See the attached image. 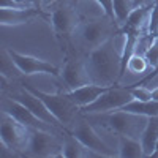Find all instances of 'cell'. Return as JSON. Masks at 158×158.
Instances as JSON below:
<instances>
[{
    "label": "cell",
    "mask_w": 158,
    "mask_h": 158,
    "mask_svg": "<svg viewBox=\"0 0 158 158\" xmlns=\"http://www.w3.org/2000/svg\"><path fill=\"white\" fill-rule=\"evenodd\" d=\"M115 36L106 40L98 48L92 49L87 56L85 65L90 81L100 85H117L120 81L122 68V48H115Z\"/></svg>",
    "instance_id": "obj_1"
},
{
    "label": "cell",
    "mask_w": 158,
    "mask_h": 158,
    "mask_svg": "<svg viewBox=\"0 0 158 158\" xmlns=\"http://www.w3.org/2000/svg\"><path fill=\"white\" fill-rule=\"evenodd\" d=\"M100 115L97 120L101 127L112 131L115 135H125L131 138L141 139V135L147 123V117L141 114H133L123 109H115L104 114H94Z\"/></svg>",
    "instance_id": "obj_2"
},
{
    "label": "cell",
    "mask_w": 158,
    "mask_h": 158,
    "mask_svg": "<svg viewBox=\"0 0 158 158\" xmlns=\"http://www.w3.org/2000/svg\"><path fill=\"white\" fill-rule=\"evenodd\" d=\"M120 25L115 22V19L104 18V19H90V21H81L77 25L74 35L79 36L84 46H87L90 51L103 44L106 40L118 35Z\"/></svg>",
    "instance_id": "obj_3"
},
{
    "label": "cell",
    "mask_w": 158,
    "mask_h": 158,
    "mask_svg": "<svg viewBox=\"0 0 158 158\" xmlns=\"http://www.w3.org/2000/svg\"><path fill=\"white\" fill-rule=\"evenodd\" d=\"M30 141V128L18 122L13 115L2 111V125H0V144L8 147L15 155H21L27 150Z\"/></svg>",
    "instance_id": "obj_4"
},
{
    "label": "cell",
    "mask_w": 158,
    "mask_h": 158,
    "mask_svg": "<svg viewBox=\"0 0 158 158\" xmlns=\"http://www.w3.org/2000/svg\"><path fill=\"white\" fill-rule=\"evenodd\" d=\"M21 85H24L27 90H30L33 95H36L38 98H41L43 103L48 106V109L56 115V118L60 123H70L71 118L74 115L76 111H79V108L68 98L67 92H59V94H48V92L38 90L36 87L22 82Z\"/></svg>",
    "instance_id": "obj_5"
},
{
    "label": "cell",
    "mask_w": 158,
    "mask_h": 158,
    "mask_svg": "<svg viewBox=\"0 0 158 158\" xmlns=\"http://www.w3.org/2000/svg\"><path fill=\"white\" fill-rule=\"evenodd\" d=\"M133 95L128 87H117L112 85L109 90H106L103 95H100L94 103L87 104V106L81 108V111L84 115H94V114H104V112H111L115 109L123 108L125 104H128L130 101H133Z\"/></svg>",
    "instance_id": "obj_6"
},
{
    "label": "cell",
    "mask_w": 158,
    "mask_h": 158,
    "mask_svg": "<svg viewBox=\"0 0 158 158\" xmlns=\"http://www.w3.org/2000/svg\"><path fill=\"white\" fill-rule=\"evenodd\" d=\"M5 54L10 57V62L18 68V71L21 74H25V76H32V74L60 76V68L48 60L38 59V57L29 56V54H21V52L13 51L10 48H5Z\"/></svg>",
    "instance_id": "obj_7"
},
{
    "label": "cell",
    "mask_w": 158,
    "mask_h": 158,
    "mask_svg": "<svg viewBox=\"0 0 158 158\" xmlns=\"http://www.w3.org/2000/svg\"><path fill=\"white\" fill-rule=\"evenodd\" d=\"M25 152L30 156H41V158L60 156L62 144L52 133H48L46 130L33 128L30 130V141H29V146Z\"/></svg>",
    "instance_id": "obj_8"
},
{
    "label": "cell",
    "mask_w": 158,
    "mask_h": 158,
    "mask_svg": "<svg viewBox=\"0 0 158 158\" xmlns=\"http://www.w3.org/2000/svg\"><path fill=\"white\" fill-rule=\"evenodd\" d=\"M49 24L56 36L60 38L74 33L77 25L81 24V19H79V15L73 5H60L56 10H52Z\"/></svg>",
    "instance_id": "obj_9"
},
{
    "label": "cell",
    "mask_w": 158,
    "mask_h": 158,
    "mask_svg": "<svg viewBox=\"0 0 158 158\" xmlns=\"http://www.w3.org/2000/svg\"><path fill=\"white\" fill-rule=\"evenodd\" d=\"M71 133L97 156H115L117 155L108 144L98 136V133L94 130V127L85 120L77 122V125L73 128Z\"/></svg>",
    "instance_id": "obj_10"
},
{
    "label": "cell",
    "mask_w": 158,
    "mask_h": 158,
    "mask_svg": "<svg viewBox=\"0 0 158 158\" xmlns=\"http://www.w3.org/2000/svg\"><path fill=\"white\" fill-rule=\"evenodd\" d=\"M35 18L51 19V15H46L43 10L36 6H21V8H0V24L2 27H15V25L29 24Z\"/></svg>",
    "instance_id": "obj_11"
},
{
    "label": "cell",
    "mask_w": 158,
    "mask_h": 158,
    "mask_svg": "<svg viewBox=\"0 0 158 158\" xmlns=\"http://www.w3.org/2000/svg\"><path fill=\"white\" fill-rule=\"evenodd\" d=\"M60 77L65 82V85L68 87V90L92 82L89 70H87V65H85V60L70 59V57L65 59V63H63V67L60 70Z\"/></svg>",
    "instance_id": "obj_12"
},
{
    "label": "cell",
    "mask_w": 158,
    "mask_h": 158,
    "mask_svg": "<svg viewBox=\"0 0 158 158\" xmlns=\"http://www.w3.org/2000/svg\"><path fill=\"white\" fill-rule=\"evenodd\" d=\"M13 98L15 100H18V101H21L24 106H27L38 118H41L43 122H46L48 125H51V127H57L60 122L56 118V115L52 114L49 109H48V106L43 103V100L41 98H38L36 95H33L30 90H27L24 85L21 87V90L18 92L16 95H13Z\"/></svg>",
    "instance_id": "obj_13"
},
{
    "label": "cell",
    "mask_w": 158,
    "mask_h": 158,
    "mask_svg": "<svg viewBox=\"0 0 158 158\" xmlns=\"http://www.w3.org/2000/svg\"><path fill=\"white\" fill-rule=\"evenodd\" d=\"M3 111L8 112L10 115H13L22 125L29 127L30 130H33V128L46 130V127H51L46 122H43L41 118H38L27 106H24L21 101H18L15 98H5L3 100Z\"/></svg>",
    "instance_id": "obj_14"
},
{
    "label": "cell",
    "mask_w": 158,
    "mask_h": 158,
    "mask_svg": "<svg viewBox=\"0 0 158 158\" xmlns=\"http://www.w3.org/2000/svg\"><path fill=\"white\" fill-rule=\"evenodd\" d=\"M111 87L112 85H100V84H95V82H89L85 85L67 90V95L76 106L81 109V108L87 106V104L94 103L100 95H103L104 92L109 90Z\"/></svg>",
    "instance_id": "obj_15"
},
{
    "label": "cell",
    "mask_w": 158,
    "mask_h": 158,
    "mask_svg": "<svg viewBox=\"0 0 158 158\" xmlns=\"http://www.w3.org/2000/svg\"><path fill=\"white\" fill-rule=\"evenodd\" d=\"M141 142L144 147V156H150L158 142V115L147 117V123L141 135Z\"/></svg>",
    "instance_id": "obj_16"
},
{
    "label": "cell",
    "mask_w": 158,
    "mask_h": 158,
    "mask_svg": "<svg viewBox=\"0 0 158 158\" xmlns=\"http://www.w3.org/2000/svg\"><path fill=\"white\" fill-rule=\"evenodd\" d=\"M95 153H92L84 144L79 141L73 133H68L65 141L62 142V155L65 158H84V156H94Z\"/></svg>",
    "instance_id": "obj_17"
},
{
    "label": "cell",
    "mask_w": 158,
    "mask_h": 158,
    "mask_svg": "<svg viewBox=\"0 0 158 158\" xmlns=\"http://www.w3.org/2000/svg\"><path fill=\"white\" fill-rule=\"evenodd\" d=\"M118 156L122 158H138L144 156V147L142 142L138 138H131L125 135H118Z\"/></svg>",
    "instance_id": "obj_18"
},
{
    "label": "cell",
    "mask_w": 158,
    "mask_h": 158,
    "mask_svg": "<svg viewBox=\"0 0 158 158\" xmlns=\"http://www.w3.org/2000/svg\"><path fill=\"white\" fill-rule=\"evenodd\" d=\"M123 111L133 112V114H141L146 117H152V115H158V100H150V101H138L133 100L128 104H125L123 108H120Z\"/></svg>",
    "instance_id": "obj_19"
},
{
    "label": "cell",
    "mask_w": 158,
    "mask_h": 158,
    "mask_svg": "<svg viewBox=\"0 0 158 158\" xmlns=\"http://www.w3.org/2000/svg\"><path fill=\"white\" fill-rule=\"evenodd\" d=\"M114 2V18H115V22L122 25L127 22L128 16L131 15V11L135 10V5H133V0H112Z\"/></svg>",
    "instance_id": "obj_20"
},
{
    "label": "cell",
    "mask_w": 158,
    "mask_h": 158,
    "mask_svg": "<svg viewBox=\"0 0 158 158\" xmlns=\"http://www.w3.org/2000/svg\"><path fill=\"white\" fill-rule=\"evenodd\" d=\"M149 67H150V65H149L146 56L139 54V52L136 51L135 54L130 57V60H128V63H127V71L133 73V74H142V73L147 71Z\"/></svg>",
    "instance_id": "obj_21"
},
{
    "label": "cell",
    "mask_w": 158,
    "mask_h": 158,
    "mask_svg": "<svg viewBox=\"0 0 158 158\" xmlns=\"http://www.w3.org/2000/svg\"><path fill=\"white\" fill-rule=\"evenodd\" d=\"M131 95H133L135 100L138 101H150L152 98V89L146 87L144 84H133V85H128Z\"/></svg>",
    "instance_id": "obj_22"
},
{
    "label": "cell",
    "mask_w": 158,
    "mask_h": 158,
    "mask_svg": "<svg viewBox=\"0 0 158 158\" xmlns=\"http://www.w3.org/2000/svg\"><path fill=\"white\" fill-rule=\"evenodd\" d=\"M147 35L149 38H152L156 32H158V2L153 3L150 13H149V21H147Z\"/></svg>",
    "instance_id": "obj_23"
},
{
    "label": "cell",
    "mask_w": 158,
    "mask_h": 158,
    "mask_svg": "<svg viewBox=\"0 0 158 158\" xmlns=\"http://www.w3.org/2000/svg\"><path fill=\"white\" fill-rule=\"evenodd\" d=\"M94 2L98 3V6L104 13V16H108L111 19H115L114 18V2H112V0H94Z\"/></svg>",
    "instance_id": "obj_24"
},
{
    "label": "cell",
    "mask_w": 158,
    "mask_h": 158,
    "mask_svg": "<svg viewBox=\"0 0 158 158\" xmlns=\"http://www.w3.org/2000/svg\"><path fill=\"white\" fill-rule=\"evenodd\" d=\"M0 8H21L15 0H0Z\"/></svg>",
    "instance_id": "obj_25"
},
{
    "label": "cell",
    "mask_w": 158,
    "mask_h": 158,
    "mask_svg": "<svg viewBox=\"0 0 158 158\" xmlns=\"http://www.w3.org/2000/svg\"><path fill=\"white\" fill-rule=\"evenodd\" d=\"M152 3H153L152 0H133V5H135V8L146 6V5H152Z\"/></svg>",
    "instance_id": "obj_26"
},
{
    "label": "cell",
    "mask_w": 158,
    "mask_h": 158,
    "mask_svg": "<svg viewBox=\"0 0 158 158\" xmlns=\"http://www.w3.org/2000/svg\"><path fill=\"white\" fill-rule=\"evenodd\" d=\"M15 2L18 5H21V6H30V5H33L32 0H15Z\"/></svg>",
    "instance_id": "obj_27"
},
{
    "label": "cell",
    "mask_w": 158,
    "mask_h": 158,
    "mask_svg": "<svg viewBox=\"0 0 158 158\" xmlns=\"http://www.w3.org/2000/svg\"><path fill=\"white\" fill-rule=\"evenodd\" d=\"M152 98H153V100H158V87L152 89Z\"/></svg>",
    "instance_id": "obj_28"
},
{
    "label": "cell",
    "mask_w": 158,
    "mask_h": 158,
    "mask_svg": "<svg viewBox=\"0 0 158 158\" xmlns=\"http://www.w3.org/2000/svg\"><path fill=\"white\" fill-rule=\"evenodd\" d=\"M32 3H33V6H36V8L41 10V0H32Z\"/></svg>",
    "instance_id": "obj_29"
},
{
    "label": "cell",
    "mask_w": 158,
    "mask_h": 158,
    "mask_svg": "<svg viewBox=\"0 0 158 158\" xmlns=\"http://www.w3.org/2000/svg\"><path fill=\"white\" fill-rule=\"evenodd\" d=\"M150 156H156L158 158V142H156V146H155V149H153V152H152Z\"/></svg>",
    "instance_id": "obj_30"
},
{
    "label": "cell",
    "mask_w": 158,
    "mask_h": 158,
    "mask_svg": "<svg viewBox=\"0 0 158 158\" xmlns=\"http://www.w3.org/2000/svg\"><path fill=\"white\" fill-rule=\"evenodd\" d=\"M79 2V0H71V3H77Z\"/></svg>",
    "instance_id": "obj_31"
}]
</instances>
